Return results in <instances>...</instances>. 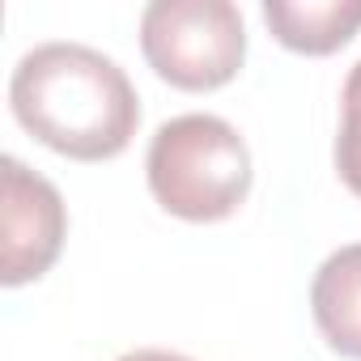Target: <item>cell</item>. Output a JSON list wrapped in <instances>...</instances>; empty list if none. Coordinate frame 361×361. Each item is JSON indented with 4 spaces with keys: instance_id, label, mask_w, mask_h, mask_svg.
I'll use <instances>...</instances> for the list:
<instances>
[{
    "instance_id": "6da1fadb",
    "label": "cell",
    "mask_w": 361,
    "mask_h": 361,
    "mask_svg": "<svg viewBox=\"0 0 361 361\" xmlns=\"http://www.w3.org/2000/svg\"><path fill=\"white\" fill-rule=\"evenodd\" d=\"M18 123L73 161L119 157L140 123V98L128 73L85 43H39L9 77Z\"/></svg>"
},
{
    "instance_id": "7a4b0ae2",
    "label": "cell",
    "mask_w": 361,
    "mask_h": 361,
    "mask_svg": "<svg viewBox=\"0 0 361 361\" xmlns=\"http://www.w3.org/2000/svg\"><path fill=\"white\" fill-rule=\"evenodd\" d=\"M153 200L178 221H226L251 192V149L238 128L209 111L166 119L145 153Z\"/></svg>"
},
{
    "instance_id": "3957f363",
    "label": "cell",
    "mask_w": 361,
    "mask_h": 361,
    "mask_svg": "<svg viewBox=\"0 0 361 361\" xmlns=\"http://www.w3.org/2000/svg\"><path fill=\"white\" fill-rule=\"evenodd\" d=\"M140 51L174 90L209 94L238 77L247 26L230 0H153L140 13Z\"/></svg>"
},
{
    "instance_id": "277c9868",
    "label": "cell",
    "mask_w": 361,
    "mask_h": 361,
    "mask_svg": "<svg viewBox=\"0 0 361 361\" xmlns=\"http://www.w3.org/2000/svg\"><path fill=\"white\" fill-rule=\"evenodd\" d=\"M0 178H5V196H0L5 200L0 204V281L18 289L39 281L60 259L68 213L56 183L30 170L22 157L0 161Z\"/></svg>"
},
{
    "instance_id": "5b68a950",
    "label": "cell",
    "mask_w": 361,
    "mask_h": 361,
    "mask_svg": "<svg viewBox=\"0 0 361 361\" xmlns=\"http://www.w3.org/2000/svg\"><path fill=\"white\" fill-rule=\"evenodd\" d=\"M310 310L331 353L361 361V243L331 251L310 281Z\"/></svg>"
},
{
    "instance_id": "8992f818",
    "label": "cell",
    "mask_w": 361,
    "mask_h": 361,
    "mask_svg": "<svg viewBox=\"0 0 361 361\" xmlns=\"http://www.w3.org/2000/svg\"><path fill=\"white\" fill-rule=\"evenodd\" d=\"M272 39L302 56H331L361 30V0H264Z\"/></svg>"
},
{
    "instance_id": "52a82bcc",
    "label": "cell",
    "mask_w": 361,
    "mask_h": 361,
    "mask_svg": "<svg viewBox=\"0 0 361 361\" xmlns=\"http://www.w3.org/2000/svg\"><path fill=\"white\" fill-rule=\"evenodd\" d=\"M336 170L344 188L361 196V60L348 68L340 90V136H336Z\"/></svg>"
},
{
    "instance_id": "ba28073f",
    "label": "cell",
    "mask_w": 361,
    "mask_h": 361,
    "mask_svg": "<svg viewBox=\"0 0 361 361\" xmlns=\"http://www.w3.org/2000/svg\"><path fill=\"white\" fill-rule=\"evenodd\" d=\"M115 361H192L183 353H166V348H136V353H123Z\"/></svg>"
}]
</instances>
